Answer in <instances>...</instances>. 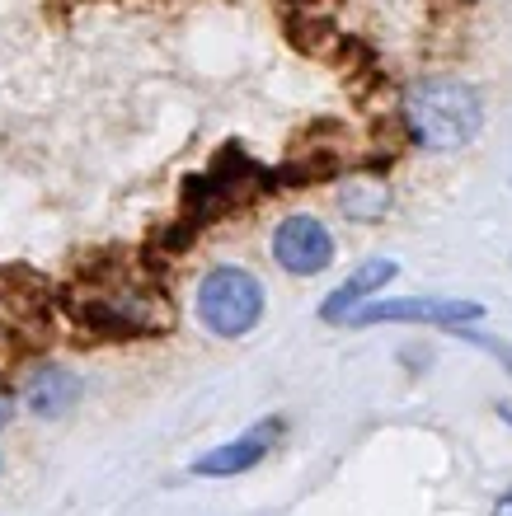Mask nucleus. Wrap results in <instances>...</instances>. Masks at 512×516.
<instances>
[{
    "mask_svg": "<svg viewBox=\"0 0 512 516\" xmlns=\"http://www.w3.org/2000/svg\"><path fill=\"white\" fill-rule=\"evenodd\" d=\"M278 437H282L278 418L254 423L245 437L226 441V446H212L207 456H198L193 465H188V474H198V479H231V474H245V470H254V465L268 456V446H273Z\"/></svg>",
    "mask_w": 512,
    "mask_h": 516,
    "instance_id": "nucleus-6",
    "label": "nucleus"
},
{
    "mask_svg": "<svg viewBox=\"0 0 512 516\" xmlns=\"http://www.w3.org/2000/svg\"><path fill=\"white\" fill-rule=\"evenodd\" d=\"M10 418H15V399H10V390L0 385V427L10 423Z\"/></svg>",
    "mask_w": 512,
    "mask_h": 516,
    "instance_id": "nucleus-12",
    "label": "nucleus"
},
{
    "mask_svg": "<svg viewBox=\"0 0 512 516\" xmlns=\"http://www.w3.org/2000/svg\"><path fill=\"white\" fill-rule=\"evenodd\" d=\"M400 357H404L409 366H428V362H433V352H428V348H404Z\"/></svg>",
    "mask_w": 512,
    "mask_h": 516,
    "instance_id": "nucleus-11",
    "label": "nucleus"
},
{
    "mask_svg": "<svg viewBox=\"0 0 512 516\" xmlns=\"http://www.w3.org/2000/svg\"><path fill=\"white\" fill-rule=\"evenodd\" d=\"M400 122L419 151H466L484 132V99L461 76H419L400 99Z\"/></svg>",
    "mask_w": 512,
    "mask_h": 516,
    "instance_id": "nucleus-1",
    "label": "nucleus"
},
{
    "mask_svg": "<svg viewBox=\"0 0 512 516\" xmlns=\"http://www.w3.org/2000/svg\"><path fill=\"white\" fill-rule=\"evenodd\" d=\"M198 319L202 329L217 338L254 334V324L264 319V282L249 268H235V263L212 268L198 282Z\"/></svg>",
    "mask_w": 512,
    "mask_h": 516,
    "instance_id": "nucleus-3",
    "label": "nucleus"
},
{
    "mask_svg": "<svg viewBox=\"0 0 512 516\" xmlns=\"http://www.w3.org/2000/svg\"><path fill=\"white\" fill-rule=\"evenodd\" d=\"M456 338H466V343H475V348H484L489 357H498V366L512 376V343H503V338H494V334H480L475 324H466V329H456Z\"/></svg>",
    "mask_w": 512,
    "mask_h": 516,
    "instance_id": "nucleus-10",
    "label": "nucleus"
},
{
    "mask_svg": "<svg viewBox=\"0 0 512 516\" xmlns=\"http://www.w3.org/2000/svg\"><path fill=\"white\" fill-rule=\"evenodd\" d=\"M0 470H5V460H0Z\"/></svg>",
    "mask_w": 512,
    "mask_h": 516,
    "instance_id": "nucleus-15",
    "label": "nucleus"
},
{
    "mask_svg": "<svg viewBox=\"0 0 512 516\" xmlns=\"http://www.w3.org/2000/svg\"><path fill=\"white\" fill-rule=\"evenodd\" d=\"M484 305L480 301H461V296H381L367 301L362 310H353V329L367 324H433V329H466L480 324Z\"/></svg>",
    "mask_w": 512,
    "mask_h": 516,
    "instance_id": "nucleus-4",
    "label": "nucleus"
},
{
    "mask_svg": "<svg viewBox=\"0 0 512 516\" xmlns=\"http://www.w3.org/2000/svg\"><path fill=\"white\" fill-rule=\"evenodd\" d=\"M71 305H76L80 324H90L94 334L109 338H151L174 324L165 291L137 287V282H104V287H90L85 296H76Z\"/></svg>",
    "mask_w": 512,
    "mask_h": 516,
    "instance_id": "nucleus-2",
    "label": "nucleus"
},
{
    "mask_svg": "<svg viewBox=\"0 0 512 516\" xmlns=\"http://www.w3.org/2000/svg\"><path fill=\"white\" fill-rule=\"evenodd\" d=\"M273 258H278L282 273L292 277H320L334 263V235L320 216L292 212L287 221H278L273 230Z\"/></svg>",
    "mask_w": 512,
    "mask_h": 516,
    "instance_id": "nucleus-5",
    "label": "nucleus"
},
{
    "mask_svg": "<svg viewBox=\"0 0 512 516\" xmlns=\"http://www.w3.org/2000/svg\"><path fill=\"white\" fill-rule=\"evenodd\" d=\"M489 516H512V488H503V493H498L494 498V512Z\"/></svg>",
    "mask_w": 512,
    "mask_h": 516,
    "instance_id": "nucleus-13",
    "label": "nucleus"
},
{
    "mask_svg": "<svg viewBox=\"0 0 512 516\" xmlns=\"http://www.w3.org/2000/svg\"><path fill=\"white\" fill-rule=\"evenodd\" d=\"M80 395H85L80 376L66 371V366H57V362L38 366V371L24 380V404H29L38 418H66V413L76 409Z\"/></svg>",
    "mask_w": 512,
    "mask_h": 516,
    "instance_id": "nucleus-8",
    "label": "nucleus"
},
{
    "mask_svg": "<svg viewBox=\"0 0 512 516\" xmlns=\"http://www.w3.org/2000/svg\"><path fill=\"white\" fill-rule=\"evenodd\" d=\"M494 409H498V418H503V423H512V404H508V399H498Z\"/></svg>",
    "mask_w": 512,
    "mask_h": 516,
    "instance_id": "nucleus-14",
    "label": "nucleus"
},
{
    "mask_svg": "<svg viewBox=\"0 0 512 516\" xmlns=\"http://www.w3.org/2000/svg\"><path fill=\"white\" fill-rule=\"evenodd\" d=\"M395 277H400V263H395V258H367V263H357L353 273H348V282L325 296L320 319H325V324H348L353 310H362L367 301H376V291H386Z\"/></svg>",
    "mask_w": 512,
    "mask_h": 516,
    "instance_id": "nucleus-7",
    "label": "nucleus"
},
{
    "mask_svg": "<svg viewBox=\"0 0 512 516\" xmlns=\"http://www.w3.org/2000/svg\"><path fill=\"white\" fill-rule=\"evenodd\" d=\"M390 202H395V188H390L386 174H362V179H348L339 188V212L357 226H376L386 221Z\"/></svg>",
    "mask_w": 512,
    "mask_h": 516,
    "instance_id": "nucleus-9",
    "label": "nucleus"
}]
</instances>
